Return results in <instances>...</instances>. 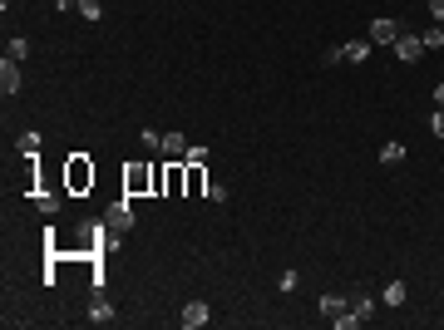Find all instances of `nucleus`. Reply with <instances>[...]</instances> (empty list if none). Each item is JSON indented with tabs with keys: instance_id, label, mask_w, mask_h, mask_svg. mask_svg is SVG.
Returning a JSON list of instances; mask_svg holds the SVG:
<instances>
[{
	"instance_id": "24",
	"label": "nucleus",
	"mask_w": 444,
	"mask_h": 330,
	"mask_svg": "<svg viewBox=\"0 0 444 330\" xmlns=\"http://www.w3.org/2000/svg\"><path fill=\"white\" fill-rule=\"evenodd\" d=\"M208 203H227V188L222 183H208Z\"/></svg>"
},
{
	"instance_id": "9",
	"label": "nucleus",
	"mask_w": 444,
	"mask_h": 330,
	"mask_svg": "<svg viewBox=\"0 0 444 330\" xmlns=\"http://www.w3.org/2000/svg\"><path fill=\"white\" fill-rule=\"evenodd\" d=\"M188 148H193V143H188L178 128H168V133H163V158H183Z\"/></svg>"
},
{
	"instance_id": "25",
	"label": "nucleus",
	"mask_w": 444,
	"mask_h": 330,
	"mask_svg": "<svg viewBox=\"0 0 444 330\" xmlns=\"http://www.w3.org/2000/svg\"><path fill=\"white\" fill-rule=\"evenodd\" d=\"M430 133H435V138H444V109L435 113V118H430Z\"/></svg>"
},
{
	"instance_id": "8",
	"label": "nucleus",
	"mask_w": 444,
	"mask_h": 330,
	"mask_svg": "<svg viewBox=\"0 0 444 330\" xmlns=\"http://www.w3.org/2000/svg\"><path fill=\"white\" fill-rule=\"evenodd\" d=\"M345 301H350V316H360V326H365V321L375 316V301H370V296H365L360 286H350V291H345Z\"/></svg>"
},
{
	"instance_id": "27",
	"label": "nucleus",
	"mask_w": 444,
	"mask_h": 330,
	"mask_svg": "<svg viewBox=\"0 0 444 330\" xmlns=\"http://www.w3.org/2000/svg\"><path fill=\"white\" fill-rule=\"evenodd\" d=\"M435 104H440V109H444V84H435Z\"/></svg>"
},
{
	"instance_id": "2",
	"label": "nucleus",
	"mask_w": 444,
	"mask_h": 330,
	"mask_svg": "<svg viewBox=\"0 0 444 330\" xmlns=\"http://www.w3.org/2000/svg\"><path fill=\"white\" fill-rule=\"evenodd\" d=\"M158 188V168H148V163H128L123 168V193L128 198H143V193H153Z\"/></svg>"
},
{
	"instance_id": "21",
	"label": "nucleus",
	"mask_w": 444,
	"mask_h": 330,
	"mask_svg": "<svg viewBox=\"0 0 444 330\" xmlns=\"http://www.w3.org/2000/svg\"><path fill=\"white\" fill-rule=\"evenodd\" d=\"M277 286H282V291H287V296H292V291H296V286H301V276H296V271H282V276H277Z\"/></svg>"
},
{
	"instance_id": "18",
	"label": "nucleus",
	"mask_w": 444,
	"mask_h": 330,
	"mask_svg": "<svg viewBox=\"0 0 444 330\" xmlns=\"http://www.w3.org/2000/svg\"><path fill=\"white\" fill-rule=\"evenodd\" d=\"M420 40H425V50H444V25H430Z\"/></svg>"
},
{
	"instance_id": "23",
	"label": "nucleus",
	"mask_w": 444,
	"mask_h": 330,
	"mask_svg": "<svg viewBox=\"0 0 444 330\" xmlns=\"http://www.w3.org/2000/svg\"><path fill=\"white\" fill-rule=\"evenodd\" d=\"M183 163H203V168H208V148H188V153H183Z\"/></svg>"
},
{
	"instance_id": "19",
	"label": "nucleus",
	"mask_w": 444,
	"mask_h": 330,
	"mask_svg": "<svg viewBox=\"0 0 444 330\" xmlns=\"http://www.w3.org/2000/svg\"><path fill=\"white\" fill-rule=\"evenodd\" d=\"M385 306H405V281H390L385 286Z\"/></svg>"
},
{
	"instance_id": "15",
	"label": "nucleus",
	"mask_w": 444,
	"mask_h": 330,
	"mask_svg": "<svg viewBox=\"0 0 444 330\" xmlns=\"http://www.w3.org/2000/svg\"><path fill=\"white\" fill-rule=\"evenodd\" d=\"M380 163H385V168L405 163V143H385V148H380Z\"/></svg>"
},
{
	"instance_id": "17",
	"label": "nucleus",
	"mask_w": 444,
	"mask_h": 330,
	"mask_svg": "<svg viewBox=\"0 0 444 330\" xmlns=\"http://www.w3.org/2000/svg\"><path fill=\"white\" fill-rule=\"evenodd\" d=\"M60 203H65V198H55V193H40V198H35V207H40L45 217H55V212H60Z\"/></svg>"
},
{
	"instance_id": "13",
	"label": "nucleus",
	"mask_w": 444,
	"mask_h": 330,
	"mask_svg": "<svg viewBox=\"0 0 444 330\" xmlns=\"http://www.w3.org/2000/svg\"><path fill=\"white\" fill-rule=\"evenodd\" d=\"M15 148H20V158H35V153H40V133H35V128H25Z\"/></svg>"
},
{
	"instance_id": "26",
	"label": "nucleus",
	"mask_w": 444,
	"mask_h": 330,
	"mask_svg": "<svg viewBox=\"0 0 444 330\" xmlns=\"http://www.w3.org/2000/svg\"><path fill=\"white\" fill-rule=\"evenodd\" d=\"M430 15H435V25H444V0H430Z\"/></svg>"
},
{
	"instance_id": "5",
	"label": "nucleus",
	"mask_w": 444,
	"mask_h": 330,
	"mask_svg": "<svg viewBox=\"0 0 444 330\" xmlns=\"http://www.w3.org/2000/svg\"><path fill=\"white\" fill-rule=\"evenodd\" d=\"M20 84H25L20 59H10V55H5V59H0V94H5V99H15V94H20Z\"/></svg>"
},
{
	"instance_id": "10",
	"label": "nucleus",
	"mask_w": 444,
	"mask_h": 330,
	"mask_svg": "<svg viewBox=\"0 0 444 330\" xmlns=\"http://www.w3.org/2000/svg\"><path fill=\"white\" fill-rule=\"evenodd\" d=\"M188 198H208V173H203V163H188Z\"/></svg>"
},
{
	"instance_id": "14",
	"label": "nucleus",
	"mask_w": 444,
	"mask_h": 330,
	"mask_svg": "<svg viewBox=\"0 0 444 330\" xmlns=\"http://www.w3.org/2000/svg\"><path fill=\"white\" fill-rule=\"evenodd\" d=\"M138 143H143V153H163V133H158V128H143Z\"/></svg>"
},
{
	"instance_id": "1",
	"label": "nucleus",
	"mask_w": 444,
	"mask_h": 330,
	"mask_svg": "<svg viewBox=\"0 0 444 330\" xmlns=\"http://www.w3.org/2000/svg\"><path fill=\"white\" fill-rule=\"evenodd\" d=\"M65 188H70V193H89V188H94V163H89L84 153H70V163H65Z\"/></svg>"
},
{
	"instance_id": "20",
	"label": "nucleus",
	"mask_w": 444,
	"mask_h": 330,
	"mask_svg": "<svg viewBox=\"0 0 444 330\" xmlns=\"http://www.w3.org/2000/svg\"><path fill=\"white\" fill-rule=\"evenodd\" d=\"M5 55H10V59H25V55H30V40H25V35H15V40H10V50H5Z\"/></svg>"
},
{
	"instance_id": "6",
	"label": "nucleus",
	"mask_w": 444,
	"mask_h": 330,
	"mask_svg": "<svg viewBox=\"0 0 444 330\" xmlns=\"http://www.w3.org/2000/svg\"><path fill=\"white\" fill-rule=\"evenodd\" d=\"M400 20H390V15H380V20H370V45H395L400 40Z\"/></svg>"
},
{
	"instance_id": "16",
	"label": "nucleus",
	"mask_w": 444,
	"mask_h": 330,
	"mask_svg": "<svg viewBox=\"0 0 444 330\" xmlns=\"http://www.w3.org/2000/svg\"><path fill=\"white\" fill-rule=\"evenodd\" d=\"M89 321H94V326H109V321H113V306H109V301H94V306H89Z\"/></svg>"
},
{
	"instance_id": "7",
	"label": "nucleus",
	"mask_w": 444,
	"mask_h": 330,
	"mask_svg": "<svg viewBox=\"0 0 444 330\" xmlns=\"http://www.w3.org/2000/svg\"><path fill=\"white\" fill-rule=\"evenodd\" d=\"M178 321H183V326H188V330H203V326H208V321H213V311H208V301H188Z\"/></svg>"
},
{
	"instance_id": "4",
	"label": "nucleus",
	"mask_w": 444,
	"mask_h": 330,
	"mask_svg": "<svg viewBox=\"0 0 444 330\" xmlns=\"http://www.w3.org/2000/svg\"><path fill=\"white\" fill-rule=\"evenodd\" d=\"M390 50H395V59H400V64H420V55H425V40H420L415 30H400V40H395Z\"/></svg>"
},
{
	"instance_id": "3",
	"label": "nucleus",
	"mask_w": 444,
	"mask_h": 330,
	"mask_svg": "<svg viewBox=\"0 0 444 330\" xmlns=\"http://www.w3.org/2000/svg\"><path fill=\"white\" fill-rule=\"evenodd\" d=\"M104 227H109V237H128V232L138 227L133 207H128V193H123L118 203H109V212H104Z\"/></svg>"
},
{
	"instance_id": "11",
	"label": "nucleus",
	"mask_w": 444,
	"mask_h": 330,
	"mask_svg": "<svg viewBox=\"0 0 444 330\" xmlns=\"http://www.w3.org/2000/svg\"><path fill=\"white\" fill-rule=\"evenodd\" d=\"M345 311H350V301H345V296H335V291H326V296H321V316H326V321L345 316Z\"/></svg>"
},
{
	"instance_id": "22",
	"label": "nucleus",
	"mask_w": 444,
	"mask_h": 330,
	"mask_svg": "<svg viewBox=\"0 0 444 330\" xmlns=\"http://www.w3.org/2000/svg\"><path fill=\"white\" fill-rule=\"evenodd\" d=\"M79 15H84V20H89V25H94V20H99V15H104V10H99V0H79Z\"/></svg>"
},
{
	"instance_id": "12",
	"label": "nucleus",
	"mask_w": 444,
	"mask_h": 330,
	"mask_svg": "<svg viewBox=\"0 0 444 330\" xmlns=\"http://www.w3.org/2000/svg\"><path fill=\"white\" fill-rule=\"evenodd\" d=\"M340 55H345V64H365L370 59V40H350V45H340Z\"/></svg>"
}]
</instances>
